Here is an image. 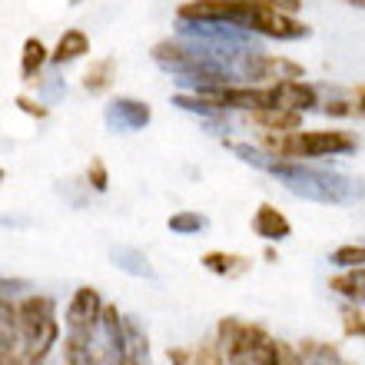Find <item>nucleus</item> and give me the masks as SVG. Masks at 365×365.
Listing matches in <instances>:
<instances>
[{
    "label": "nucleus",
    "instance_id": "bb28decb",
    "mask_svg": "<svg viewBox=\"0 0 365 365\" xmlns=\"http://www.w3.org/2000/svg\"><path fill=\"white\" fill-rule=\"evenodd\" d=\"M20 289H30V282H24V279H4V296L20 292Z\"/></svg>",
    "mask_w": 365,
    "mask_h": 365
},
{
    "label": "nucleus",
    "instance_id": "aec40b11",
    "mask_svg": "<svg viewBox=\"0 0 365 365\" xmlns=\"http://www.w3.org/2000/svg\"><path fill=\"white\" fill-rule=\"evenodd\" d=\"M342 332H346V336H356V339H365V312L356 302H349V306L342 309Z\"/></svg>",
    "mask_w": 365,
    "mask_h": 365
},
{
    "label": "nucleus",
    "instance_id": "f3484780",
    "mask_svg": "<svg viewBox=\"0 0 365 365\" xmlns=\"http://www.w3.org/2000/svg\"><path fill=\"white\" fill-rule=\"evenodd\" d=\"M306 365H346L342 356H339V349L332 342H316V339H306L302 346H299Z\"/></svg>",
    "mask_w": 365,
    "mask_h": 365
},
{
    "label": "nucleus",
    "instance_id": "cd10ccee",
    "mask_svg": "<svg viewBox=\"0 0 365 365\" xmlns=\"http://www.w3.org/2000/svg\"><path fill=\"white\" fill-rule=\"evenodd\" d=\"M282 365H306V359H302V352L299 349H286V362Z\"/></svg>",
    "mask_w": 365,
    "mask_h": 365
},
{
    "label": "nucleus",
    "instance_id": "dca6fc26",
    "mask_svg": "<svg viewBox=\"0 0 365 365\" xmlns=\"http://www.w3.org/2000/svg\"><path fill=\"white\" fill-rule=\"evenodd\" d=\"M113 262H116V269L130 272V276H143V279H153L156 276V269L150 266V259H146L140 250H130V246L113 250Z\"/></svg>",
    "mask_w": 365,
    "mask_h": 365
},
{
    "label": "nucleus",
    "instance_id": "20e7f679",
    "mask_svg": "<svg viewBox=\"0 0 365 365\" xmlns=\"http://www.w3.org/2000/svg\"><path fill=\"white\" fill-rule=\"evenodd\" d=\"M216 342L222 349L226 365H282L289 349L279 339H272L262 326L242 322L236 316H226L216 326Z\"/></svg>",
    "mask_w": 365,
    "mask_h": 365
},
{
    "label": "nucleus",
    "instance_id": "423d86ee",
    "mask_svg": "<svg viewBox=\"0 0 365 365\" xmlns=\"http://www.w3.org/2000/svg\"><path fill=\"white\" fill-rule=\"evenodd\" d=\"M240 73L250 83H279V80H302L306 70L302 63L289 57H276V53H266V50H250L240 63Z\"/></svg>",
    "mask_w": 365,
    "mask_h": 365
},
{
    "label": "nucleus",
    "instance_id": "1a4fd4ad",
    "mask_svg": "<svg viewBox=\"0 0 365 365\" xmlns=\"http://www.w3.org/2000/svg\"><path fill=\"white\" fill-rule=\"evenodd\" d=\"M252 232L266 242H282L292 232V222L272 206V202H259V210L252 212Z\"/></svg>",
    "mask_w": 365,
    "mask_h": 365
},
{
    "label": "nucleus",
    "instance_id": "2eb2a0df",
    "mask_svg": "<svg viewBox=\"0 0 365 365\" xmlns=\"http://www.w3.org/2000/svg\"><path fill=\"white\" fill-rule=\"evenodd\" d=\"M47 60H50V53H47V47H43V40H40V37H27V40H24V50H20V77H24V80H37Z\"/></svg>",
    "mask_w": 365,
    "mask_h": 365
},
{
    "label": "nucleus",
    "instance_id": "c756f323",
    "mask_svg": "<svg viewBox=\"0 0 365 365\" xmlns=\"http://www.w3.org/2000/svg\"><path fill=\"white\" fill-rule=\"evenodd\" d=\"M342 4H349V7H359V10H365V0H342Z\"/></svg>",
    "mask_w": 365,
    "mask_h": 365
},
{
    "label": "nucleus",
    "instance_id": "9b49d317",
    "mask_svg": "<svg viewBox=\"0 0 365 365\" xmlns=\"http://www.w3.org/2000/svg\"><path fill=\"white\" fill-rule=\"evenodd\" d=\"M202 269L222 279H240L242 272H250V259L240 252H222V250H210L202 252Z\"/></svg>",
    "mask_w": 365,
    "mask_h": 365
},
{
    "label": "nucleus",
    "instance_id": "9d476101",
    "mask_svg": "<svg viewBox=\"0 0 365 365\" xmlns=\"http://www.w3.org/2000/svg\"><path fill=\"white\" fill-rule=\"evenodd\" d=\"M250 123L259 126L262 133H292V130H302V113H299V110L272 106V110H256V113H250Z\"/></svg>",
    "mask_w": 365,
    "mask_h": 365
},
{
    "label": "nucleus",
    "instance_id": "a211bd4d",
    "mask_svg": "<svg viewBox=\"0 0 365 365\" xmlns=\"http://www.w3.org/2000/svg\"><path fill=\"white\" fill-rule=\"evenodd\" d=\"M166 226H170V232H176V236H196V232L206 230V216H200L196 210H180L166 220Z\"/></svg>",
    "mask_w": 365,
    "mask_h": 365
},
{
    "label": "nucleus",
    "instance_id": "f8f14e48",
    "mask_svg": "<svg viewBox=\"0 0 365 365\" xmlns=\"http://www.w3.org/2000/svg\"><path fill=\"white\" fill-rule=\"evenodd\" d=\"M90 50V40L83 30H63L57 40V50L50 53V60L57 63V67H63V63H73V60H80L83 53Z\"/></svg>",
    "mask_w": 365,
    "mask_h": 365
},
{
    "label": "nucleus",
    "instance_id": "c85d7f7f",
    "mask_svg": "<svg viewBox=\"0 0 365 365\" xmlns=\"http://www.w3.org/2000/svg\"><path fill=\"white\" fill-rule=\"evenodd\" d=\"M113 365H146V359H140V356H123L120 362H113Z\"/></svg>",
    "mask_w": 365,
    "mask_h": 365
},
{
    "label": "nucleus",
    "instance_id": "ddd939ff",
    "mask_svg": "<svg viewBox=\"0 0 365 365\" xmlns=\"http://www.w3.org/2000/svg\"><path fill=\"white\" fill-rule=\"evenodd\" d=\"M329 289L332 292H339L342 299H349V302H362L365 306V266L362 269H342L339 276L329 279Z\"/></svg>",
    "mask_w": 365,
    "mask_h": 365
},
{
    "label": "nucleus",
    "instance_id": "f03ea898",
    "mask_svg": "<svg viewBox=\"0 0 365 365\" xmlns=\"http://www.w3.org/2000/svg\"><path fill=\"white\" fill-rule=\"evenodd\" d=\"M150 53H153L156 67L166 70L180 83H190L192 93L196 90L236 87V73H240V63L246 57V53H232V50L212 47V43L190 37L160 40Z\"/></svg>",
    "mask_w": 365,
    "mask_h": 365
},
{
    "label": "nucleus",
    "instance_id": "7c9ffc66",
    "mask_svg": "<svg viewBox=\"0 0 365 365\" xmlns=\"http://www.w3.org/2000/svg\"><path fill=\"white\" fill-rule=\"evenodd\" d=\"M356 110H359V113H365V90H362V93H359V103H356Z\"/></svg>",
    "mask_w": 365,
    "mask_h": 365
},
{
    "label": "nucleus",
    "instance_id": "6ab92c4d",
    "mask_svg": "<svg viewBox=\"0 0 365 365\" xmlns=\"http://www.w3.org/2000/svg\"><path fill=\"white\" fill-rule=\"evenodd\" d=\"M332 266L339 269H362L365 266V242H349V246H339L332 256H329Z\"/></svg>",
    "mask_w": 365,
    "mask_h": 365
},
{
    "label": "nucleus",
    "instance_id": "4be33fe9",
    "mask_svg": "<svg viewBox=\"0 0 365 365\" xmlns=\"http://www.w3.org/2000/svg\"><path fill=\"white\" fill-rule=\"evenodd\" d=\"M196 365H226L220 342H202V346L196 349Z\"/></svg>",
    "mask_w": 365,
    "mask_h": 365
},
{
    "label": "nucleus",
    "instance_id": "0eeeda50",
    "mask_svg": "<svg viewBox=\"0 0 365 365\" xmlns=\"http://www.w3.org/2000/svg\"><path fill=\"white\" fill-rule=\"evenodd\" d=\"M103 299L93 286H80L73 292L67 306V316H63V326L67 332H100V322H103Z\"/></svg>",
    "mask_w": 365,
    "mask_h": 365
},
{
    "label": "nucleus",
    "instance_id": "b1692460",
    "mask_svg": "<svg viewBox=\"0 0 365 365\" xmlns=\"http://www.w3.org/2000/svg\"><path fill=\"white\" fill-rule=\"evenodd\" d=\"M322 110H326V116H349V113H356V103H346V100H329Z\"/></svg>",
    "mask_w": 365,
    "mask_h": 365
},
{
    "label": "nucleus",
    "instance_id": "2f4dec72",
    "mask_svg": "<svg viewBox=\"0 0 365 365\" xmlns=\"http://www.w3.org/2000/svg\"><path fill=\"white\" fill-rule=\"evenodd\" d=\"M70 4H87V0H70Z\"/></svg>",
    "mask_w": 365,
    "mask_h": 365
},
{
    "label": "nucleus",
    "instance_id": "412c9836",
    "mask_svg": "<svg viewBox=\"0 0 365 365\" xmlns=\"http://www.w3.org/2000/svg\"><path fill=\"white\" fill-rule=\"evenodd\" d=\"M87 182L93 186L96 192H106V186H110V173H106V163L100 160V156H93L87 166Z\"/></svg>",
    "mask_w": 365,
    "mask_h": 365
},
{
    "label": "nucleus",
    "instance_id": "4468645a",
    "mask_svg": "<svg viewBox=\"0 0 365 365\" xmlns=\"http://www.w3.org/2000/svg\"><path fill=\"white\" fill-rule=\"evenodd\" d=\"M113 77H116V60L113 57H100V60H93V63L87 67V73H83V90L93 93V96H100V93L110 90Z\"/></svg>",
    "mask_w": 365,
    "mask_h": 365
},
{
    "label": "nucleus",
    "instance_id": "39448f33",
    "mask_svg": "<svg viewBox=\"0 0 365 365\" xmlns=\"http://www.w3.org/2000/svg\"><path fill=\"white\" fill-rule=\"evenodd\" d=\"M259 150L272 160H326L356 150V136L346 130H292V133H262Z\"/></svg>",
    "mask_w": 365,
    "mask_h": 365
},
{
    "label": "nucleus",
    "instance_id": "a878e982",
    "mask_svg": "<svg viewBox=\"0 0 365 365\" xmlns=\"http://www.w3.org/2000/svg\"><path fill=\"white\" fill-rule=\"evenodd\" d=\"M246 4H269V7H279V10H289V14H296L302 0H246Z\"/></svg>",
    "mask_w": 365,
    "mask_h": 365
},
{
    "label": "nucleus",
    "instance_id": "393cba45",
    "mask_svg": "<svg viewBox=\"0 0 365 365\" xmlns=\"http://www.w3.org/2000/svg\"><path fill=\"white\" fill-rule=\"evenodd\" d=\"M170 365H196V352H190V349H170Z\"/></svg>",
    "mask_w": 365,
    "mask_h": 365
},
{
    "label": "nucleus",
    "instance_id": "6e6552de",
    "mask_svg": "<svg viewBox=\"0 0 365 365\" xmlns=\"http://www.w3.org/2000/svg\"><path fill=\"white\" fill-rule=\"evenodd\" d=\"M103 120L116 133H136V130H146V126H150L153 106L146 103V100H133V96H113L103 110Z\"/></svg>",
    "mask_w": 365,
    "mask_h": 365
},
{
    "label": "nucleus",
    "instance_id": "7ed1b4c3",
    "mask_svg": "<svg viewBox=\"0 0 365 365\" xmlns=\"http://www.w3.org/2000/svg\"><path fill=\"white\" fill-rule=\"evenodd\" d=\"M182 24H232L259 37L299 40L309 37V27L296 14L269 7V4H246V0H186L176 7Z\"/></svg>",
    "mask_w": 365,
    "mask_h": 365
},
{
    "label": "nucleus",
    "instance_id": "f257e3e1",
    "mask_svg": "<svg viewBox=\"0 0 365 365\" xmlns=\"http://www.w3.org/2000/svg\"><path fill=\"white\" fill-rule=\"evenodd\" d=\"M230 150L240 156L242 163L256 166L262 173L276 176L292 196L312 202H329V206H346L365 196V182L356 176L336 173V170H322V166H309L306 160H272L250 143H230Z\"/></svg>",
    "mask_w": 365,
    "mask_h": 365
},
{
    "label": "nucleus",
    "instance_id": "5701e85b",
    "mask_svg": "<svg viewBox=\"0 0 365 365\" xmlns=\"http://www.w3.org/2000/svg\"><path fill=\"white\" fill-rule=\"evenodd\" d=\"M17 110H24V113L34 116V120H43V116H47V106L37 103V100H30V96H17Z\"/></svg>",
    "mask_w": 365,
    "mask_h": 365
}]
</instances>
